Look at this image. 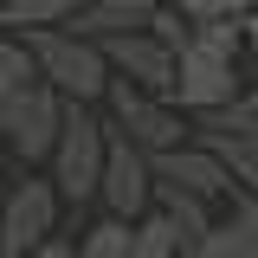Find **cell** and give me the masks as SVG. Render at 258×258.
<instances>
[{"label": "cell", "mask_w": 258, "mask_h": 258, "mask_svg": "<svg viewBox=\"0 0 258 258\" xmlns=\"http://www.w3.org/2000/svg\"><path fill=\"white\" fill-rule=\"evenodd\" d=\"M20 39H26V52H32V71L58 97H71V103H103L110 64H103V45L97 39H84V32H71V26H32Z\"/></svg>", "instance_id": "obj_1"}, {"label": "cell", "mask_w": 258, "mask_h": 258, "mask_svg": "<svg viewBox=\"0 0 258 258\" xmlns=\"http://www.w3.org/2000/svg\"><path fill=\"white\" fill-rule=\"evenodd\" d=\"M103 136H110V123L97 116V103H71V97H64L58 142H52V155H45V181L58 187V200H64V207H91V200H97Z\"/></svg>", "instance_id": "obj_2"}, {"label": "cell", "mask_w": 258, "mask_h": 258, "mask_svg": "<svg viewBox=\"0 0 258 258\" xmlns=\"http://www.w3.org/2000/svg\"><path fill=\"white\" fill-rule=\"evenodd\" d=\"M58 116H64V97L45 78H26V84L0 91V149L20 168H45L52 142H58Z\"/></svg>", "instance_id": "obj_3"}, {"label": "cell", "mask_w": 258, "mask_h": 258, "mask_svg": "<svg viewBox=\"0 0 258 258\" xmlns=\"http://www.w3.org/2000/svg\"><path fill=\"white\" fill-rule=\"evenodd\" d=\"M103 116H110V129H123L142 155H161V149H174V142L194 136V123L168 103V97L142 91V84H129V78H116V71H110V84H103Z\"/></svg>", "instance_id": "obj_4"}, {"label": "cell", "mask_w": 258, "mask_h": 258, "mask_svg": "<svg viewBox=\"0 0 258 258\" xmlns=\"http://www.w3.org/2000/svg\"><path fill=\"white\" fill-rule=\"evenodd\" d=\"M58 187L45 174H26V181H7L0 187V258H26L45 232H58Z\"/></svg>", "instance_id": "obj_5"}, {"label": "cell", "mask_w": 258, "mask_h": 258, "mask_svg": "<svg viewBox=\"0 0 258 258\" xmlns=\"http://www.w3.org/2000/svg\"><path fill=\"white\" fill-rule=\"evenodd\" d=\"M239 84H245L239 58L207 52V45H181V52H174V84H168V103H174L181 116H200V110L232 103V97H239Z\"/></svg>", "instance_id": "obj_6"}, {"label": "cell", "mask_w": 258, "mask_h": 258, "mask_svg": "<svg viewBox=\"0 0 258 258\" xmlns=\"http://www.w3.org/2000/svg\"><path fill=\"white\" fill-rule=\"evenodd\" d=\"M110 123V116H103ZM97 200L116 213V220H136L155 207V174H149V155L129 142L123 129L103 136V168H97Z\"/></svg>", "instance_id": "obj_7"}, {"label": "cell", "mask_w": 258, "mask_h": 258, "mask_svg": "<svg viewBox=\"0 0 258 258\" xmlns=\"http://www.w3.org/2000/svg\"><path fill=\"white\" fill-rule=\"evenodd\" d=\"M97 45H103V64H110L116 78L168 97V84H174V52H168L161 39H149V32H110V39H97Z\"/></svg>", "instance_id": "obj_8"}, {"label": "cell", "mask_w": 258, "mask_h": 258, "mask_svg": "<svg viewBox=\"0 0 258 258\" xmlns=\"http://www.w3.org/2000/svg\"><path fill=\"white\" fill-rule=\"evenodd\" d=\"M149 174L155 181H174V187H187V194H200V200H213L220 207L226 200V168H220V155L200 142V136H187V142H174V149H161V155H149Z\"/></svg>", "instance_id": "obj_9"}, {"label": "cell", "mask_w": 258, "mask_h": 258, "mask_svg": "<svg viewBox=\"0 0 258 258\" xmlns=\"http://www.w3.org/2000/svg\"><path fill=\"white\" fill-rule=\"evenodd\" d=\"M155 13V0H78V13L64 20L84 39H110V32H142Z\"/></svg>", "instance_id": "obj_10"}, {"label": "cell", "mask_w": 258, "mask_h": 258, "mask_svg": "<svg viewBox=\"0 0 258 258\" xmlns=\"http://www.w3.org/2000/svg\"><path fill=\"white\" fill-rule=\"evenodd\" d=\"M155 207L168 213V226H174L181 258H194V245H200V239H207V226H213V200H200V194L174 187V181H155Z\"/></svg>", "instance_id": "obj_11"}, {"label": "cell", "mask_w": 258, "mask_h": 258, "mask_svg": "<svg viewBox=\"0 0 258 258\" xmlns=\"http://www.w3.org/2000/svg\"><path fill=\"white\" fill-rule=\"evenodd\" d=\"M213 155H220V168H226V181L239 194H252L258 200V136H239V129H194Z\"/></svg>", "instance_id": "obj_12"}, {"label": "cell", "mask_w": 258, "mask_h": 258, "mask_svg": "<svg viewBox=\"0 0 258 258\" xmlns=\"http://www.w3.org/2000/svg\"><path fill=\"white\" fill-rule=\"evenodd\" d=\"M123 258H181L174 226H168L161 207H149V213H136V220H129V252H123Z\"/></svg>", "instance_id": "obj_13"}, {"label": "cell", "mask_w": 258, "mask_h": 258, "mask_svg": "<svg viewBox=\"0 0 258 258\" xmlns=\"http://www.w3.org/2000/svg\"><path fill=\"white\" fill-rule=\"evenodd\" d=\"M78 0H0V32H32V26H64Z\"/></svg>", "instance_id": "obj_14"}, {"label": "cell", "mask_w": 258, "mask_h": 258, "mask_svg": "<svg viewBox=\"0 0 258 258\" xmlns=\"http://www.w3.org/2000/svg\"><path fill=\"white\" fill-rule=\"evenodd\" d=\"M187 123H194V129H239V136H258V84H239L232 103L200 110V116H187Z\"/></svg>", "instance_id": "obj_15"}, {"label": "cell", "mask_w": 258, "mask_h": 258, "mask_svg": "<svg viewBox=\"0 0 258 258\" xmlns=\"http://www.w3.org/2000/svg\"><path fill=\"white\" fill-rule=\"evenodd\" d=\"M123 252H129V220H116V213H103L97 226H84L78 245H71V258H123Z\"/></svg>", "instance_id": "obj_16"}, {"label": "cell", "mask_w": 258, "mask_h": 258, "mask_svg": "<svg viewBox=\"0 0 258 258\" xmlns=\"http://www.w3.org/2000/svg\"><path fill=\"white\" fill-rule=\"evenodd\" d=\"M187 45H207V52L239 58V52H245V32H239V20H194V39H187Z\"/></svg>", "instance_id": "obj_17"}, {"label": "cell", "mask_w": 258, "mask_h": 258, "mask_svg": "<svg viewBox=\"0 0 258 258\" xmlns=\"http://www.w3.org/2000/svg\"><path fill=\"white\" fill-rule=\"evenodd\" d=\"M149 39H161V45H168V52H181V45H187L194 39V20L187 13H174V7H168V0H155V13H149Z\"/></svg>", "instance_id": "obj_18"}, {"label": "cell", "mask_w": 258, "mask_h": 258, "mask_svg": "<svg viewBox=\"0 0 258 258\" xmlns=\"http://www.w3.org/2000/svg\"><path fill=\"white\" fill-rule=\"evenodd\" d=\"M26 78H39L26 39H20V32H0V91H13V84H26Z\"/></svg>", "instance_id": "obj_19"}, {"label": "cell", "mask_w": 258, "mask_h": 258, "mask_svg": "<svg viewBox=\"0 0 258 258\" xmlns=\"http://www.w3.org/2000/svg\"><path fill=\"white\" fill-rule=\"evenodd\" d=\"M174 13H187V20H239L252 0H168Z\"/></svg>", "instance_id": "obj_20"}, {"label": "cell", "mask_w": 258, "mask_h": 258, "mask_svg": "<svg viewBox=\"0 0 258 258\" xmlns=\"http://www.w3.org/2000/svg\"><path fill=\"white\" fill-rule=\"evenodd\" d=\"M26 258H71V239H64V232H45V239H39Z\"/></svg>", "instance_id": "obj_21"}, {"label": "cell", "mask_w": 258, "mask_h": 258, "mask_svg": "<svg viewBox=\"0 0 258 258\" xmlns=\"http://www.w3.org/2000/svg\"><path fill=\"white\" fill-rule=\"evenodd\" d=\"M239 64H252V71H258V45H245V52H239Z\"/></svg>", "instance_id": "obj_22"}, {"label": "cell", "mask_w": 258, "mask_h": 258, "mask_svg": "<svg viewBox=\"0 0 258 258\" xmlns=\"http://www.w3.org/2000/svg\"><path fill=\"white\" fill-rule=\"evenodd\" d=\"M7 168H13V155H7V149H0V187H7Z\"/></svg>", "instance_id": "obj_23"}]
</instances>
